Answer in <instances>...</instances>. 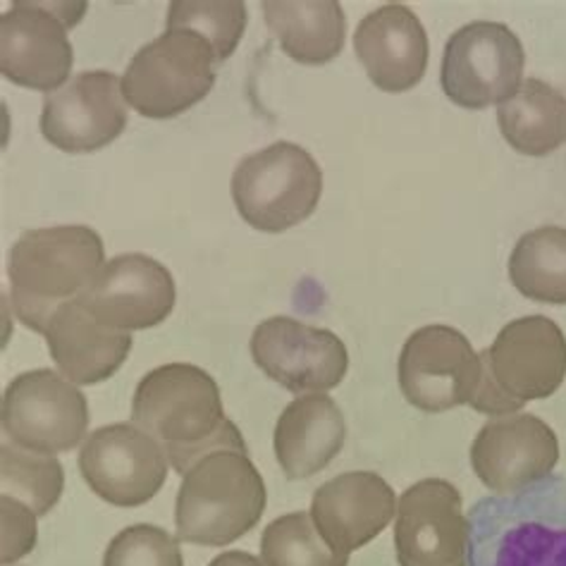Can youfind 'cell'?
Segmentation results:
<instances>
[{
	"instance_id": "d4e9b609",
	"label": "cell",
	"mask_w": 566,
	"mask_h": 566,
	"mask_svg": "<svg viewBox=\"0 0 566 566\" xmlns=\"http://www.w3.org/2000/svg\"><path fill=\"white\" fill-rule=\"evenodd\" d=\"M0 488L3 497L22 502L36 516H46L63 495L65 473L55 457L6 442L0 447Z\"/></svg>"
},
{
	"instance_id": "9a60e30c",
	"label": "cell",
	"mask_w": 566,
	"mask_h": 566,
	"mask_svg": "<svg viewBox=\"0 0 566 566\" xmlns=\"http://www.w3.org/2000/svg\"><path fill=\"white\" fill-rule=\"evenodd\" d=\"M399 566H469V516L461 493L442 479L413 483L395 516Z\"/></svg>"
},
{
	"instance_id": "e0dca14e",
	"label": "cell",
	"mask_w": 566,
	"mask_h": 566,
	"mask_svg": "<svg viewBox=\"0 0 566 566\" xmlns=\"http://www.w3.org/2000/svg\"><path fill=\"white\" fill-rule=\"evenodd\" d=\"M77 300L96 321L115 331H148L166 321L177 300L175 277L160 261L123 253L101 268Z\"/></svg>"
},
{
	"instance_id": "7a4b0ae2",
	"label": "cell",
	"mask_w": 566,
	"mask_h": 566,
	"mask_svg": "<svg viewBox=\"0 0 566 566\" xmlns=\"http://www.w3.org/2000/svg\"><path fill=\"white\" fill-rule=\"evenodd\" d=\"M106 261L101 234L84 226L24 232L10 249L8 275L14 316L46 335L55 311L92 285Z\"/></svg>"
},
{
	"instance_id": "ac0fdd59",
	"label": "cell",
	"mask_w": 566,
	"mask_h": 566,
	"mask_svg": "<svg viewBox=\"0 0 566 566\" xmlns=\"http://www.w3.org/2000/svg\"><path fill=\"white\" fill-rule=\"evenodd\" d=\"M397 504L395 490L382 475L349 471L316 490L308 514L335 553L352 555L390 526Z\"/></svg>"
},
{
	"instance_id": "9c48e42d",
	"label": "cell",
	"mask_w": 566,
	"mask_h": 566,
	"mask_svg": "<svg viewBox=\"0 0 566 566\" xmlns=\"http://www.w3.org/2000/svg\"><path fill=\"white\" fill-rule=\"evenodd\" d=\"M524 67V46L510 27L471 22L457 29L447 41L440 84L454 106L485 111L518 92Z\"/></svg>"
},
{
	"instance_id": "7402d4cb",
	"label": "cell",
	"mask_w": 566,
	"mask_h": 566,
	"mask_svg": "<svg viewBox=\"0 0 566 566\" xmlns=\"http://www.w3.org/2000/svg\"><path fill=\"white\" fill-rule=\"evenodd\" d=\"M263 18L280 49L302 65H327L345 49L347 18L337 0H265Z\"/></svg>"
},
{
	"instance_id": "f546056e",
	"label": "cell",
	"mask_w": 566,
	"mask_h": 566,
	"mask_svg": "<svg viewBox=\"0 0 566 566\" xmlns=\"http://www.w3.org/2000/svg\"><path fill=\"white\" fill-rule=\"evenodd\" d=\"M208 566H265L261 559H256L249 553H240V549H230V553L218 555Z\"/></svg>"
},
{
	"instance_id": "f1b7e54d",
	"label": "cell",
	"mask_w": 566,
	"mask_h": 566,
	"mask_svg": "<svg viewBox=\"0 0 566 566\" xmlns=\"http://www.w3.org/2000/svg\"><path fill=\"white\" fill-rule=\"evenodd\" d=\"M3 506V545H0V562L10 566L36 545V514L18 500L0 497Z\"/></svg>"
},
{
	"instance_id": "4fadbf2b",
	"label": "cell",
	"mask_w": 566,
	"mask_h": 566,
	"mask_svg": "<svg viewBox=\"0 0 566 566\" xmlns=\"http://www.w3.org/2000/svg\"><path fill=\"white\" fill-rule=\"evenodd\" d=\"M251 356L263 374L285 390L327 392L347 376L345 342L325 327H311L290 316L263 321L251 335Z\"/></svg>"
},
{
	"instance_id": "8992f818",
	"label": "cell",
	"mask_w": 566,
	"mask_h": 566,
	"mask_svg": "<svg viewBox=\"0 0 566 566\" xmlns=\"http://www.w3.org/2000/svg\"><path fill=\"white\" fill-rule=\"evenodd\" d=\"M230 191L237 213L253 230L280 234L314 216L323 193V170L306 148L277 142L242 158Z\"/></svg>"
},
{
	"instance_id": "484cf974",
	"label": "cell",
	"mask_w": 566,
	"mask_h": 566,
	"mask_svg": "<svg viewBox=\"0 0 566 566\" xmlns=\"http://www.w3.org/2000/svg\"><path fill=\"white\" fill-rule=\"evenodd\" d=\"M261 559L265 566H349V555L335 553L306 512L285 514L265 526Z\"/></svg>"
},
{
	"instance_id": "2e32d148",
	"label": "cell",
	"mask_w": 566,
	"mask_h": 566,
	"mask_svg": "<svg viewBox=\"0 0 566 566\" xmlns=\"http://www.w3.org/2000/svg\"><path fill=\"white\" fill-rule=\"evenodd\" d=\"M559 461L555 430L533 413L490 419L471 444V467L497 495H514L545 481Z\"/></svg>"
},
{
	"instance_id": "5bb4252c",
	"label": "cell",
	"mask_w": 566,
	"mask_h": 566,
	"mask_svg": "<svg viewBox=\"0 0 566 566\" xmlns=\"http://www.w3.org/2000/svg\"><path fill=\"white\" fill-rule=\"evenodd\" d=\"M125 127L123 80L108 70L82 72L43 98L41 134L57 151H101L120 137Z\"/></svg>"
},
{
	"instance_id": "603a6c76",
	"label": "cell",
	"mask_w": 566,
	"mask_h": 566,
	"mask_svg": "<svg viewBox=\"0 0 566 566\" xmlns=\"http://www.w3.org/2000/svg\"><path fill=\"white\" fill-rule=\"evenodd\" d=\"M497 125L514 151L543 158L566 144V96L543 80L521 82L497 106Z\"/></svg>"
},
{
	"instance_id": "30bf717a",
	"label": "cell",
	"mask_w": 566,
	"mask_h": 566,
	"mask_svg": "<svg viewBox=\"0 0 566 566\" xmlns=\"http://www.w3.org/2000/svg\"><path fill=\"white\" fill-rule=\"evenodd\" d=\"M88 419L80 387L49 368L20 374L0 401L3 433L24 450L51 457L74 450L86 436Z\"/></svg>"
},
{
	"instance_id": "4316f807",
	"label": "cell",
	"mask_w": 566,
	"mask_h": 566,
	"mask_svg": "<svg viewBox=\"0 0 566 566\" xmlns=\"http://www.w3.org/2000/svg\"><path fill=\"white\" fill-rule=\"evenodd\" d=\"M166 29H187L211 43L218 63L240 46L247 29V6L242 0H175L168 8Z\"/></svg>"
},
{
	"instance_id": "52a82bcc",
	"label": "cell",
	"mask_w": 566,
	"mask_h": 566,
	"mask_svg": "<svg viewBox=\"0 0 566 566\" xmlns=\"http://www.w3.org/2000/svg\"><path fill=\"white\" fill-rule=\"evenodd\" d=\"M218 55L203 36L166 29L129 61L123 77L127 106L151 120H170L201 103L216 86Z\"/></svg>"
},
{
	"instance_id": "5b68a950",
	"label": "cell",
	"mask_w": 566,
	"mask_h": 566,
	"mask_svg": "<svg viewBox=\"0 0 566 566\" xmlns=\"http://www.w3.org/2000/svg\"><path fill=\"white\" fill-rule=\"evenodd\" d=\"M566 378V337L547 316L506 323L481 352V385L471 407L485 416L518 413L528 401L553 397Z\"/></svg>"
},
{
	"instance_id": "cb8c5ba5",
	"label": "cell",
	"mask_w": 566,
	"mask_h": 566,
	"mask_svg": "<svg viewBox=\"0 0 566 566\" xmlns=\"http://www.w3.org/2000/svg\"><path fill=\"white\" fill-rule=\"evenodd\" d=\"M512 285L533 302L566 304V228L526 232L510 256Z\"/></svg>"
},
{
	"instance_id": "6da1fadb",
	"label": "cell",
	"mask_w": 566,
	"mask_h": 566,
	"mask_svg": "<svg viewBox=\"0 0 566 566\" xmlns=\"http://www.w3.org/2000/svg\"><path fill=\"white\" fill-rule=\"evenodd\" d=\"M132 423L160 442L180 475L213 450L247 452L218 382L193 364H166L146 374L132 397Z\"/></svg>"
},
{
	"instance_id": "3957f363",
	"label": "cell",
	"mask_w": 566,
	"mask_h": 566,
	"mask_svg": "<svg viewBox=\"0 0 566 566\" xmlns=\"http://www.w3.org/2000/svg\"><path fill=\"white\" fill-rule=\"evenodd\" d=\"M469 566H566V481L485 497L469 516Z\"/></svg>"
},
{
	"instance_id": "277c9868",
	"label": "cell",
	"mask_w": 566,
	"mask_h": 566,
	"mask_svg": "<svg viewBox=\"0 0 566 566\" xmlns=\"http://www.w3.org/2000/svg\"><path fill=\"white\" fill-rule=\"evenodd\" d=\"M265 512V483L249 452L213 450L185 475L175 500L177 541L226 547L256 528Z\"/></svg>"
},
{
	"instance_id": "d6986e66",
	"label": "cell",
	"mask_w": 566,
	"mask_h": 566,
	"mask_svg": "<svg viewBox=\"0 0 566 566\" xmlns=\"http://www.w3.org/2000/svg\"><path fill=\"white\" fill-rule=\"evenodd\" d=\"M354 53L368 80L385 94H405L428 70V34L407 6L387 3L356 27Z\"/></svg>"
},
{
	"instance_id": "ffe728a7",
	"label": "cell",
	"mask_w": 566,
	"mask_h": 566,
	"mask_svg": "<svg viewBox=\"0 0 566 566\" xmlns=\"http://www.w3.org/2000/svg\"><path fill=\"white\" fill-rule=\"evenodd\" d=\"M46 345L61 374L74 385H96L113 378L132 352V335L96 321L72 300L55 311Z\"/></svg>"
},
{
	"instance_id": "ba28073f",
	"label": "cell",
	"mask_w": 566,
	"mask_h": 566,
	"mask_svg": "<svg viewBox=\"0 0 566 566\" xmlns=\"http://www.w3.org/2000/svg\"><path fill=\"white\" fill-rule=\"evenodd\" d=\"M27 3L18 0L0 18V72L12 84L53 94L70 80L74 51L67 29L82 20L86 3Z\"/></svg>"
},
{
	"instance_id": "8fae6325",
	"label": "cell",
	"mask_w": 566,
	"mask_h": 566,
	"mask_svg": "<svg viewBox=\"0 0 566 566\" xmlns=\"http://www.w3.org/2000/svg\"><path fill=\"white\" fill-rule=\"evenodd\" d=\"M481 385V354L450 325L416 331L399 354V387L411 407L442 413L471 405Z\"/></svg>"
},
{
	"instance_id": "83f0119b",
	"label": "cell",
	"mask_w": 566,
	"mask_h": 566,
	"mask_svg": "<svg viewBox=\"0 0 566 566\" xmlns=\"http://www.w3.org/2000/svg\"><path fill=\"white\" fill-rule=\"evenodd\" d=\"M103 566H185V559L166 528L137 524L115 535L103 555Z\"/></svg>"
},
{
	"instance_id": "44dd1931",
	"label": "cell",
	"mask_w": 566,
	"mask_h": 566,
	"mask_svg": "<svg viewBox=\"0 0 566 566\" xmlns=\"http://www.w3.org/2000/svg\"><path fill=\"white\" fill-rule=\"evenodd\" d=\"M347 423L335 399L323 392L302 395L285 407L275 426V457L290 481L323 471L342 452Z\"/></svg>"
},
{
	"instance_id": "7c38bea8",
	"label": "cell",
	"mask_w": 566,
	"mask_h": 566,
	"mask_svg": "<svg viewBox=\"0 0 566 566\" xmlns=\"http://www.w3.org/2000/svg\"><path fill=\"white\" fill-rule=\"evenodd\" d=\"M168 454L134 423L94 430L80 450V471L88 490L113 506L151 502L168 481Z\"/></svg>"
}]
</instances>
